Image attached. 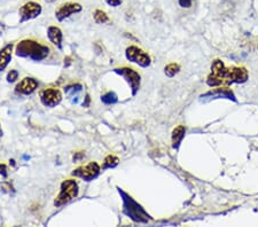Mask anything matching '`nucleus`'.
<instances>
[{
  "label": "nucleus",
  "instance_id": "1",
  "mask_svg": "<svg viewBox=\"0 0 258 227\" xmlns=\"http://www.w3.org/2000/svg\"><path fill=\"white\" fill-rule=\"evenodd\" d=\"M249 80L248 70L244 67H226L222 60L212 61L211 71L207 77V84L210 88L228 86L232 84H242Z\"/></svg>",
  "mask_w": 258,
  "mask_h": 227
},
{
  "label": "nucleus",
  "instance_id": "2",
  "mask_svg": "<svg viewBox=\"0 0 258 227\" xmlns=\"http://www.w3.org/2000/svg\"><path fill=\"white\" fill-rule=\"evenodd\" d=\"M49 53H51V48L47 45L41 44L40 41L31 38L22 39L15 46L16 56L36 62H40L47 59Z\"/></svg>",
  "mask_w": 258,
  "mask_h": 227
},
{
  "label": "nucleus",
  "instance_id": "3",
  "mask_svg": "<svg viewBox=\"0 0 258 227\" xmlns=\"http://www.w3.org/2000/svg\"><path fill=\"white\" fill-rule=\"evenodd\" d=\"M118 192L123 200L124 214H126V216L135 222H141V224H146V222H148L151 218H149V214L145 211L143 206H141L138 202L135 201V199H133L132 196H130L127 193L124 192L123 189L118 188Z\"/></svg>",
  "mask_w": 258,
  "mask_h": 227
},
{
  "label": "nucleus",
  "instance_id": "4",
  "mask_svg": "<svg viewBox=\"0 0 258 227\" xmlns=\"http://www.w3.org/2000/svg\"><path fill=\"white\" fill-rule=\"evenodd\" d=\"M80 194V186L75 179H67L61 183L60 192L54 200V205L56 208L63 206L74 201Z\"/></svg>",
  "mask_w": 258,
  "mask_h": 227
},
{
  "label": "nucleus",
  "instance_id": "5",
  "mask_svg": "<svg viewBox=\"0 0 258 227\" xmlns=\"http://www.w3.org/2000/svg\"><path fill=\"white\" fill-rule=\"evenodd\" d=\"M125 57L132 63L138 64L141 68H148L152 63L151 56L148 53L145 52L143 48L136 46V45H130L126 47Z\"/></svg>",
  "mask_w": 258,
  "mask_h": 227
},
{
  "label": "nucleus",
  "instance_id": "6",
  "mask_svg": "<svg viewBox=\"0 0 258 227\" xmlns=\"http://www.w3.org/2000/svg\"><path fill=\"white\" fill-rule=\"evenodd\" d=\"M114 72L117 73L120 77H123L125 82L128 84L131 89L132 96L135 97L140 89L141 85V76L138 71H136L135 69L128 68V67H120L115 68Z\"/></svg>",
  "mask_w": 258,
  "mask_h": 227
},
{
  "label": "nucleus",
  "instance_id": "7",
  "mask_svg": "<svg viewBox=\"0 0 258 227\" xmlns=\"http://www.w3.org/2000/svg\"><path fill=\"white\" fill-rule=\"evenodd\" d=\"M100 172H101V167H100L99 163L90 162L75 169L72 172V175L74 177H77V178L83 179L84 181H92L98 178Z\"/></svg>",
  "mask_w": 258,
  "mask_h": 227
},
{
  "label": "nucleus",
  "instance_id": "8",
  "mask_svg": "<svg viewBox=\"0 0 258 227\" xmlns=\"http://www.w3.org/2000/svg\"><path fill=\"white\" fill-rule=\"evenodd\" d=\"M43 13V6L36 2H27L19 8L20 23L35 20Z\"/></svg>",
  "mask_w": 258,
  "mask_h": 227
},
{
  "label": "nucleus",
  "instance_id": "9",
  "mask_svg": "<svg viewBox=\"0 0 258 227\" xmlns=\"http://www.w3.org/2000/svg\"><path fill=\"white\" fill-rule=\"evenodd\" d=\"M83 11V6L80 3L75 2H67L64 4H61V5L55 10V19L59 21V22H63L67 19H69L70 16L75 14L81 13Z\"/></svg>",
  "mask_w": 258,
  "mask_h": 227
},
{
  "label": "nucleus",
  "instance_id": "10",
  "mask_svg": "<svg viewBox=\"0 0 258 227\" xmlns=\"http://www.w3.org/2000/svg\"><path fill=\"white\" fill-rule=\"evenodd\" d=\"M40 102L45 107L54 108V107L59 106L62 101V93L59 89L56 88H47L41 91L39 94Z\"/></svg>",
  "mask_w": 258,
  "mask_h": 227
},
{
  "label": "nucleus",
  "instance_id": "11",
  "mask_svg": "<svg viewBox=\"0 0 258 227\" xmlns=\"http://www.w3.org/2000/svg\"><path fill=\"white\" fill-rule=\"evenodd\" d=\"M38 81L32 77H24L15 86V93L20 96H31L38 89Z\"/></svg>",
  "mask_w": 258,
  "mask_h": 227
},
{
  "label": "nucleus",
  "instance_id": "12",
  "mask_svg": "<svg viewBox=\"0 0 258 227\" xmlns=\"http://www.w3.org/2000/svg\"><path fill=\"white\" fill-rule=\"evenodd\" d=\"M48 40L55 46L57 49L62 51L63 49V34L62 30L56 26H49L47 29Z\"/></svg>",
  "mask_w": 258,
  "mask_h": 227
},
{
  "label": "nucleus",
  "instance_id": "13",
  "mask_svg": "<svg viewBox=\"0 0 258 227\" xmlns=\"http://www.w3.org/2000/svg\"><path fill=\"white\" fill-rule=\"evenodd\" d=\"M13 48L14 45L10 43L0 49V72L4 71L7 68L12 61V55H13Z\"/></svg>",
  "mask_w": 258,
  "mask_h": 227
},
{
  "label": "nucleus",
  "instance_id": "14",
  "mask_svg": "<svg viewBox=\"0 0 258 227\" xmlns=\"http://www.w3.org/2000/svg\"><path fill=\"white\" fill-rule=\"evenodd\" d=\"M202 97H215V98H219V97H223V98H226V99H232V100L235 101V97H234V93L232 92V91L227 88V86H218L217 89H212L209 92L206 93L205 96Z\"/></svg>",
  "mask_w": 258,
  "mask_h": 227
},
{
  "label": "nucleus",
  "instance_id": "15",
  "mask_svg": "<svg viewBox=\"0 0 258 227\" xmlns=\"http://www.w3.org/2000/svg\"><path fill=\"white\" fill-rule=\"evenodd\" d=\"M186 134V127L184 125H178L176 129H173L171 140H172V147L174 149H178L179 146L182 141V139L185 138Z\"/></svg>",
  "mask_w": 258,
  "mask_h": 227
},
{
  "label": "nucleus",
  "instance_id": "16",
  "mask_svg": "<svg viewBox=\"0 0 258 227\" xmlns=\"http://www.w3.org/2000/svg\"><path fill=\"white\" fill-rule=\"evenodd\" d=\"M93 20L95 23L98 24H107V23H110V18L108 16V14L106 13L105 11L102 10H95L94 13H93Z\"/></svg>",
  "mask_w": 258,
  "mask_h": 227
},
{
  "label": "nucleus",
  "instance_id": "17",
  "mask_svg": "<svg viewBox=\"0 0 258 227\" xmlns=\"http://www.w3.org/2000/svg\"><path fill=\"white\" fill-rule=\"evenodd\" d=\"M118 164H119V159L117 158V156L108 155V156H106V159L103 160L101 169L102 170H107V169H114L117 167Z\"/></svg>",
  "mask_w": 258,
  "mask_h": 227
},
{
  "label": "nucleus",
  "instance_id": "18",
  "mask_svg": "<svg viewBox=\"0 0 258 227\" xmlns=\"http://www.w3.org/2000/svg\"><path fill=\"white\" fill-rule=\"evenodd\" d=\"M101 101L102 103H105V105L108 106L115 105V103H117L118 101V97L115 92H107L103 94V96H101Z\"/></svg>",
  "mask_w": 258,
  "mask_h": 227
},
{
  "label": "nucleus",
  "instance_id": "19",
  "mask_svg": "<svg viewBox=\"0 0 258 227\" xmlns=\"http://www.w3.org/2000/svg\"><path fill=\"white\" fill-rule=\"evenodd\" d=\"M179 70H180V65L177 63H170L164 68V72L168 77H173L179 72Z\"/></svg>",
  "mask_w": 258,
  "mask_h": 227
},
{
  "label": "nucleus",
  "instance_id": "20",
  "mask_svg": "<svg viewBox=\"0 0 258 227\" xmlns=\"http://www.w3.org/2000/svg\"><path fill=\"white\" fill-rule=\"evenodd\" d=\"M83 89V86L81 84H72V85H68L64 88V92L67 94H72V96H75V94L81 92Z\"/></svg>",
  "mask_w": 258,
  "mask_h": 227
},
{
  "label": "nucleus",
  "instance_id": "21",
  "mask_svg": "<svg viewBox=\"0 0 258 227\" xmlns=\"http://www.w3.org/2000/svg\"><path fill=\"white\" fill-rule=\"evenodd\" d=\"M19 78V71L18 70H15V69H12L10 72L7 73V77H6V80H7V83H14V82H16V80H18Z\"/></svg>",
  "mask_w": 258,
  "mask_h": 227
},
{
  "label": "nucleus",
  "instance_id": "22",
  "mask_svg": "<svg viewBox=\"0 0 258 227\" xmlns=\"http://www.w3.org/2000/svg\"><path fill=\"white\" fill-rule=\"evenodd\" d=\"M124 0H105V3L107 4L109 7H113V8H117L120 5H122Z\"/></svg>",
  "mask_w": 258,
  "mask_h": 227
},
{
  "label": "nucleus",
  "instance_id": "23",
  "mask_svg": "<svg viewBox=\"0 0 258 227\" xmlns=\"http://www.w3.org/2000/svg\"><path fill=\"white\" fill-rule=\"evenodd\" d=\"M195 0H178L179 6L181 8H190Z\"/></svg>",
  "mask_w": 258,
  "mask_h": 227
},
{
  "label": "nucleus",
  "instance_id": "24",
  "mask_svg": "<svg viewBox=\"0 0 258 227\" xmlns=\"http://www.w3.org/2000/svg\"><path fill=\"white\" fill-rule=\"evenodd\" d=\"M0 176H3L4 178H7L8 176V171H7V167L5 164L0 163Z\"/></svg>",
  "mask_w": 258,
  "mask_h": 227
},
{
  "label": "nucleus",
  "instance_id": "25",
  "mask_svg": "<svg viewBox=\"0 0 258 227\" xmlns=\"http://www.w3.org/2000/svg\"><path fill=\"white\" fill-rule=\"evenodd\" d=\"M82 158H84V153H82V152L76 153V154L74 155V161L75 162H77V161H80Z\"/></svg>",
  "mask_w": 258,
  "mask_h": 227
},
{
  "label": "nucleus",
  "instance_id": "26",
  "mask_svg": "<svg viewBox=\"0 0 258 227\" xmlns=\"http://www.w3.org/2000/svg\"><path fill=\"white\" fill-rule=\"evenodd\" d=\"M44 2H46V3H55V2H57V0H44Z\"/></svg>",
  "mask_w": 258,
  "mask_h": 227
},
{
  "label": "nucleus",
  "instance_id": "27",
  "mask_svg": "<svg viewBox=\"0 0 258 227\" xmlns=\"http://www.w3.org/2000/svg\"><path fill=\"white\" fill-rule=\"evenodd\" d=\"M0 137H3V130H2V126H0Z\"/></svg>",
  "mask_w": 258,
  "mask_h": 227
}]
</instances>
